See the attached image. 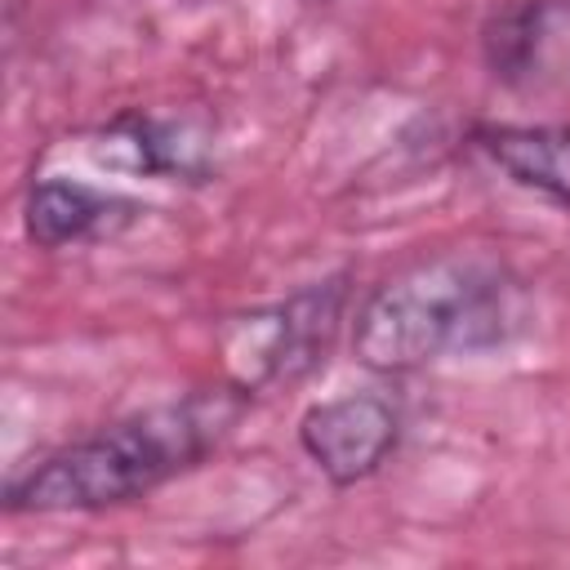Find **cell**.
<instances>
[{
	"label": "cell",
	"mask_w": 570,
	"mask_h": 570,
	"mask_svg": "<svg viewBox=\"0 0 570 570\" xmlns=\"http://www.w3.org/2000/svg\"><path fill=\"white\" fill-rule=\"evenodd\" d=\"M347 298H352V285L338 272V276L294 289L281 303L232 316L218 330V352H223L227 379L249 396L307 379L316 365H325V356L338 338Z\"/></svg>",
	"instance_id": "3"
},
{
	"label": "cell",
	"mask_w": 570,
	"mask_h": 570,
	"mask_svg": "<svg viewBox=\"0 0 570 570\" xmlns=\"http://www.w3.org/2000/svg\"><path fill=\"white\" fill-rule=\"evenodd\" d=\"M89 160L125 174H147V178H187L200 183L209 178V134L191 129L187 120H160L147 111H125L107 120L89 138Z\"/></svg>",
	"instance_id": "6"
},
{
	"label": "cell",
	"mask_w": 570,
	"mask_h": 570,
	"mask_svg": "<svg viewBox=\"0 0 570 570\" xmlns=\"http://www.w3.org/2000/svg\"><path fill=\"white\" fill-rule=\"evenodd\" d=\"M134 214H138L134 200L98 191L89 183L62 178V174L36 178L27 187V200H22V227H27L31 245H40V249H62V245H76V240H94L102 232L125 227Z\"/></svg>",
	"instance_id": "7"
},
{
	"label": "cell",
	"mask_w": 570,
	"mask_h": 570,
	"mask_svg": "<svg viewBox=\"0 0 570 570\" xmlns=\"http://www.w3.org/2000/svg\"><path fill=\"white\" fill-rule=\"evenodd\" d=\"M249 392L236 383L214 392H191L183 401H165L138 410L102 432L71 441L45 454L36 468L9 481V512H102L134 503L165 481L191 472L205 454H214L245 414Z\"/></svg>",
	"instance_id": "1"
},
{
	"label": "cell",
	"mask_w": 570,
	"mask_h": 570,
	"mask_svg": "<svg viewBox=\"0 0 570 570\" xmlns=\"http://www.w3.org/2000/svg\"><path fill=\"white\" fill-rule=\"evenodd\" d=\"M525 321L517 272L490 249H441L387 276L356 312L352 352L365 370L410 374L445 356L508 343Z\"/></svg>",
	"instance_id": "2"
},
{
	"label": "cell",
	"mask_w": 570,
	"mask_h": 570,
	"mask_svg": "<svg viewBox=\"0 0 570 570\" xmlns=\"http://www.w3.org/2000/svg\"><path fill=\"white\" fill-rule=\"evenodd\" d=\"M481 62L512 94L570 89V0H503L481 22Z\"/></svg>",
	"instance_id": "4"
},
{
	"label": "cell",
	"mask_w": 570,
	"mask_h": 570,
	"mask_svg": "<svg viewBox=\"0 0 570 570\" xmlns=\"http://www.w3.org/2000/svg\"><path fill=\"white\" fill-rule=\"evenodd\" d=\"M472 147L517 187L570 209V125H481Z\"/></svg>",
	"instance_id": "8"
},
{
	"label": "cell",
	"mask_w": 570,
	"mask_h": 570,
	"mask_svg": "<svg viewBox=\"0 0 570 570\" xmlns=\"http://www.w3.org/2000/svg\"><path fill=\"white\" fill-rule=\"evenodd\" d=\"M401 441V410L383 392H343L298 419V445L334 485L370 481Z\"/></svg>",
	"instance_id": "5"
}]
</instances>
